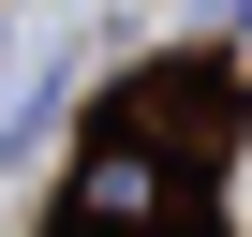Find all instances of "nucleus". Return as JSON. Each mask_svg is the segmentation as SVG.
Segmentation results:
<instances>
[{"label": "nucleus", "instance_id": "1", "mask_svg": "<svg viewBox=\"0 0 252 237\" xmlns=\"http://www.w3.org/2000/svg\"><path fill=\"white\" fill-rule=\"evenodd\" d=\"M60 222H74V237H178V148L119 118V134H104V148L74 163V193H60Z\"/></svg>", "mask_w": 252, "mask_h": 237}]
</instances>
